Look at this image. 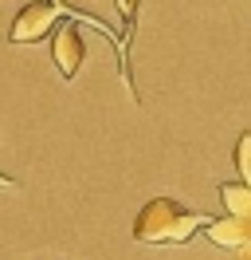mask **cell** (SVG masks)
Segmentation results:
<instances>
[{"label":"cell","mask_w":251,"mask_h":260,"mask_svg":"<svg viewBox=\"0 0 251 260\" xmlns=\"http://www.w3.org/2000/svg\"><path fill=\"white\" fill-rule=\"evenodd\" d=\"M82 36H78V24L75 20H67L63 28H51V59H55V71H59L63 79H75L78 67H82Z\"/></svg>","instance_id":"obj_3"},{"label":"cell","mask_w":251,"mask_h":260,"mask_svg":"<svg viewBox=\"0 0 251 260\" xmlns=\"http://www.w3.org/2000/svg\"><path fill=\"white\" fill-rule=\"evenodd\" d=\"M204 233H208V241H216V244H224V248H247L251 244V221L247 217H224V221H204Z\"/></svg>","instance_id":"obj_4"},{"label":"cell","mask_w":251,"mask_h":260,"mask_svg":"<svg viewBox=\"0 0 251 260\" xmlns=\"http://www.w3.org/2000/svg\"><path fill=\"white\" fill-rule=\"evenodd\" d=\"M138 8L141 0H118V12H122V79L126 87L134 91V79H130V40H134V20H138Z\"/></svg>","instance_id":"obj_5"},{"label":"cell","mask_w":251,"mask_h":260,"mask_svg":"<svg viewBox=\"0 0 251 260\" xmlns=\"http://www.w3.org/2000/svg\"><path fill=\"white\" fill-rule=\"evenodd\" d=\"M220 201L232 217H251V189L247 181H224L220 185Z\"/></svg>","instance_id":"obj_6"},{"label":"cell","mask_w":251,"mask_h":260,"mask_svg":"<svg viewBox=\"0 0 251 260\" xmlns=\"http://www.w3.org/2000/svg\"><path fill=\"white\" fill-rule=\"evenodd\" d=\"M208 217L204 213H192L185 205H177L173 197H153L145 201L134 221V237L141 244H188L192 233L204 225Z\"/></svg>","instance_id":"obj_1"},{"label":"cell","mask_w":251,"mask_h":260,"mask_svg":"<svg viewBox=\"0 0 251 260\" xmlns=\"http://www.w3.org/2000/svg\"><path fill=\"white\" fill-rule=\"evenodd\" d=\"M235 170H239V181H251V134H239V146H235Z\"/></svg>","instance_id":"obj_7"},{"label":"cell","mask_w":251,"mask_h":260,"mask_svg":"<svg viewBox=\"0 0 251 260\" xmlns=\"http://www.w3.org/2000/svg\"><path fill=\"white\" fill-rule=\"evenodd\" d=\"M59 20H63L59 0H31L28 8H20V16L12 20L8 40H12V44H35V40L51 36V28H55Z\"/></svg>","instance_id":"obj_2"}]
</instances>
